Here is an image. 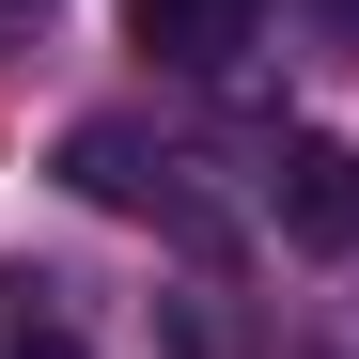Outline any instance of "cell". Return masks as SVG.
Listing matches in <instances>:
<instances>
[{
  "label": "cell",
  "mask_w": 359,
  "mask_h": 359,
  "mask_svg": "<svg viewBox=\"0 0 359 359\" xmlns=\"http://www.w3.org/2000/svg\"><path fill=\"white\" fill-rule=\"evenodd\" d=\"M250 203H266V234H281V250L344 266V250H359V141H328V126H281V141L250 156Z\"/></svg>",
  "instance_id": "cell-1"
},
{
  "label": "cell",
  "mask_w": 359,
  "mask_h": 359,
  "mask_svg": "<svg viewBox=\"0 0 359 359\" xmlns=\"http://www.w3.org/2000/svg\"><path fill=\"white\" fill-rule=\"evenodd\" d=\"M63 188H79V203H126V219H172V234H219L203 188H188V156H172L156 126H126V109L63 126Z\"/></svg>",
  "instance_id": "cell-2"
},
{
  "label": "cell",
  "mask_w": 359,
  "mask_h": 359,
  "mask_svg": "<svg viewBox=\"0 0 359 359\" xmlns=\"http://www.w3.org/2000/svg\"><path fill=\"white\" fill-rule=\"evenodd\" d=\"M250 32H266V0H126V47L156 79H234Z\"/></svg>",
  "instance_id": "cell-3"
},
{
  "label": "cell",
  "mask_w": 359,
  "mask_h": 359,
  "mask_svg": "<svg viewBox=\"0 0 359 359\" xmlns=\"http://www.w3.org/2000/svg\"><path fill=\"white\" fill-rule=\"evenodd\" d=\"M0 359H94L63 313H32V281H0Z\"/></svg>",
  "instance_id": "cell-4"
},
{
  "label": "cell",
  "mask_w": 359,
  "mask_h": 359,
  "mask_svg": "<svg viewBox=\"0 0 359 359\" xmlns=\"http://www.w3.org/2000/svg\"><path fill=\"white\" fill-rule=\"evenodd\" d=\"M172 344H188V359H250V313H219V281H188V297H172Z\"/></svg>",
  "instance_id": "cell-5"
},
{
  "label": "cell",
  "mask_w": 359,
  "mask_h": 359,
  "mask_svg": "<svg viewBox=\"0 0 359 359\" xmlns=\"http://www.w3.org/2000/svg\"><path fill=\"white\" fill-rule=\"evenodd\" d=\"M313 32H328V47H359V0H313Z\"/></svg>",
  "instance_id": "cell-6"
},
{
  "label": "cell",
  "mask_w": 359,
  "mask_h": 359,
  "mask_svg": "<svg viewBox=\"0 0 359 359\" xmlns=\"http://www.w3.org/2000/svg\"><path fill=\"white\" fill-rule=\"evenodd\" d=\"M0 16H16V0H0Z\"/></svg>",
  "instance_id": "cell-7"
}]
</instances>
